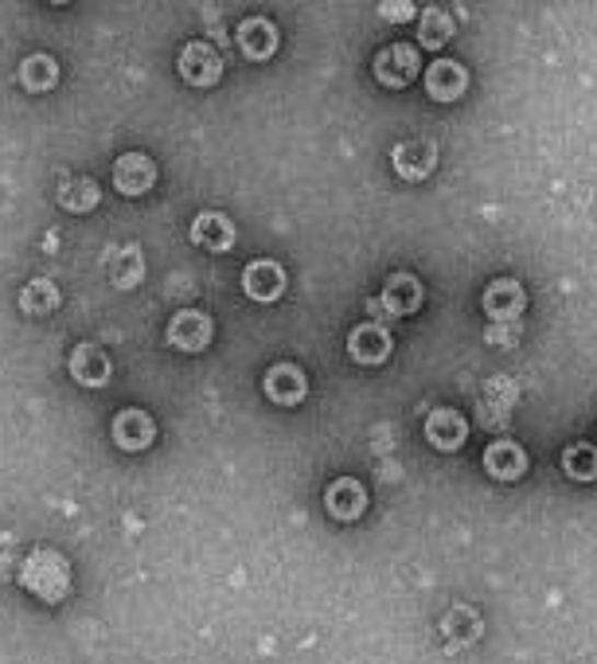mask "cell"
Masks as SVG:
<instances>
[{
	"mask_svg": "<svg viewBox=\"0 0 597 664\" xmlns=\"http://www.w3.org/2000/svg\"><path fill=\"white\" fill-rule=\"evenodd\" d=\"M16 583L24 586L32 598L55 606V602H62L71 594V563L55 548H36L16 566Z\"/></svg>",
	"mask_w": 597,
	"mask_h": 664,
	"instance_id": "cell-1",
	"label": "cell"
},
{
	"mask_svg": "<svg viewBox=\"0 0 597 664\" xmlns=\"http://www.w3.org/2000/svg\"><path fill=\"white\" fill-rule=\"evenodd\" d=\"M375 82H383L387 90H402L411 87L414 79H418L422 64H418V51H414L411 44H387L383 51L375 55Z\"/></svg>",
	"mask_w": 597,
	"mask_h": 664,
	"instance_id": "cell-2",
	"label": "cell"
},
{
	"mask_svg": "<svg viewBox=\"0 0 597 664\" xmlns=\"http://www.w3.org/2000/svg\"><path fill=\"white\" fill-rule=\"evenodd\" d=\"M176 71L180 79L187 82V87H215V82L223 79V55L215 51L211 44H204V39H192V44L180 51L176 59Z\"/></svg>",
	"mask_w": 597,
	"mask_h": 664,
	"instance_id": "cell-3",
	"label": "cell"
},
{
	"mask_svg": "<svg viewBox=\"0 0 597 664\" xmlns=\"http://www.w3.org/2000/svg\"><path fill=\"white\" fill-rule=\"evenodd\" d=\"M286 286H289L286 270L274 259H254L242 270V294H246L250 301H259V306H274L277 297L286 294Z\"/></svg>",
	"mask_w": 597,
	"mask_h": 664,
	"instance_id": "cell-4",
	"label": "cell"
},
{
	"mask_svg": "<svg viewBox=\"0 0 597 664\" xmlns=\"http://www.w3.org/2000/svg\"><path fill=\"white\" fill-rule=\"evenodd\" d=\"M110 434H114V442L125 454H141V449H149L152 442H157V422H152V414L141 411V407H122V411L114 414Z\"/></svg>",
	"mask_w": 597,
	"mask_h": 664,
	"instance_id": "cell-5",
	"label": "cell"
},
{
	"mask_svg": "<svg viewBox=\"0 0 597 664\" xmlns=\"http://www.w3.org/2000/svg\"><path fill=\"white\" fill-rule=\"evenodd\" d=\"M211 336H215V324L204 309H180V313L169 321V344L180 352H187V356L204 352L207 344H211Z\"/></svg>",
	"mask_w": 597,
	"mask_h": 664,
	"instance_id": "cell-6",
	"label": "cell"
},
{
	"mask_svg": "<svg viewBox=\"0 0 597 664\" xmlns=\"http://www.w3.org/2000/svg\"><path fill=\"white\" fill-rule=\"evenodd\" d=\"M391 332L383 329V324H356V329L348 332V356L356 359V364H364V368H375V364H387L391 359Z\"/></svg>",
	"mask_w": 597,
	"mask_h": 664,
	"instance_id": "cell-7",
	"label": "cell"
},
{
	"mask_svg": "<svg viewBox=\"0 0 597 664\" xmlns=\"http://www.w3.org/2000/svg\"><path fill=\"white\" fill-rule=\"evenodd\" d=\"M262 391H266L269 403L297 407L309 396V376H305L297 364H274V368L266 371V379H262Z\"/></svg>",
	"mask_w": 597,
	"mask_h": 664,
	"instance_id": "cell-8",
	"label": "cell"
},
{
	"mask_svg": "<svg viewBox=\"0 0 597 664\" xmlns=\"http://www.w3.org/2000/svg\"><path fill=\"white\" fill-rule=\"evenodd\" d=\"M157 184V161L149 153H122L114 161V188L122 196H145Z\"/></svg>",
	"mask_w": 597,
	"mask_h": 664,
	"instance_id": "cell-9",
	"label": "cell"
},
{
	"mask_svg": "<svg viewBox=\"0 0 597 664\" xmlns=\"http://www.w3.org/2000/svg\"><path fill=\"white\" fill-rule=\"evenodd\" d=\"M481 306L496 324L519 321V313H524V306H527V294L516 278H496V282H489V289H484Z\"/></svg>",
	"mask_w": 597,
	"mask_h": 664,
	"instance_id": "cell-10",
	"label": "cell"
},
{
	"mask_svg": "<svg viewBox=\"0 0 597 664\" xmlns=\"http://www.w3.org/2000/svg\"><path fill=\"white\" fill-rule=\"evenodd\" d=\"M324 508H329L332 520H359L367 508V489L359 485L356 477H336L329 489H324Z\"/></svg>",
	"mask_w": 597,
	"mask_h": 664,
	"instance_id": "cell-11",
	"label": "cell"
},
{
	"mask_svg": "<svg viewBox=\"0 0 597 664\" xmlns=\"http://www.w3.org/2000/svg\"><path fill=\"white\" fill-rule=\"evenodd\" d=\"M391 164L402 180H426L437 169V145L426 137H414V141H399L391 153Z\"/></svg>",
	"mask_w": 597,
	"mask_h": 664,
	"instance_id": "cell-12",
	"label": "cell"
},
{
	"mask_svg": "<svg viewBox=\"0 0 597 664\" xmlns=\"http://www.w3.org/2000/svg\"><path fill=\"white\" fill-rule=\"evenodd\" d=\"M277 44H282V32L274 27V20L250 16L239 24V47L250 64H266V59H274Z\"/></svg>",
	"mask_w": 597,
	"mask_h": 664,
	"instance_id": "cell-13",
	"label": "cell"
},
{
	"mask_svg": "<svg viewBox=\"0 0 597 664\" xmlns=\"http://www.w3.org/2000/svg\"><path fill=\"white\" fill-rule=\"evenodd\" d=\"M234 239H239V231H234V224L223 211H199V216L192 219V243L204 247V251L227 254L234 247Z\"/></svg>",
	"mask_w": 597,
	"mask_h": 664,
	"instance_id": "cell-14",
	"label": "cell"
},
{
	"mask_svg": "<svg viewBox=\"0 0 597 664\" xmlns=\"http://www.w3.org/2000/svg\"><path fill=\"white\" fill-rule=\"evenodd\" d=\"M67 371H71V379L82 387H106L114 364H110V356L99 344H74L71 359H67Z\"/></svg>",
	"mask_w": 597,
	"mask_h": 664,
	"instance_id": "cell-15",
	"label": "cell"
},
{
	"mask_svg": "<svg viewBox=\"0 0 597 664\" xmlns=\"http://www.w3.org/2000/svg\"><path fill=\"white\" fill-rule=\"evenodd\" d=\"M426 90L437 102H457L469 90V71L457 59H434L426 67Z\"/></svg>",
	"mask_w": 597,
	"mask_h": 664,
	"instance_id": "cell-16",
	"label": "cell"
},
{
	"mask_svg": "<svg viewBox=\"0 0 597 664\" xmlns=\"http://www.w3.org/2000/svg\"><path fill=\"white\" fill-rule=\"evenodd\" d=\"M426 438L429 446L454 454V449H461L464 438H469V422H464V414L454 411V407H437L426 419Z\"/></svg>",
	"mask_w": 597,
	"mask_h": 664,
	"instance_id": "cell-17",
	"label": "cell"
},
{
	"mask_svg": "<svg viewBox=\"0 0 597 664\" xmlns=\"http://www.w3.org/2000/svg\"><path fill=\"white\" fill-rule=\"evenodd\" d=\"M422 282L414 274H391L383 286V297H379V306L387 309L391 317H411L422 309Z\"/></svg>",
	"mask_w": 597,
	"mask_h": 664,
	"instance_id": "cell-18",
	"label": "cell"
},
{
	"mask_svg": "<svg viewBox=\"0 0 597 664\" xmlns=\"http://www.w3.org/2000/svg\"><path fill=\"white\" fill-rule=\"evenodd\" d=\"M484 473L496 477V481H519L527 473V454L524 446L508 438H496L489 449H484Z\"/></svg>",
	"mask_w": 597,
	"mask_h": 664,
	"instance_id": "cell-19",
	"label": "cell"
},
{
	"mask_svg": "<svg viewBox=\"0 0 597 664\" xmlns=\"http://www.w3.org/2000/svg\"><path fill=\"white\" fill-rule=\"evenodd\" d=\"M441 633H446L449 649H461V645H473L477 638L484 633V621L473 606H454V610L441 618Z\"/></svg>",
	"mask_w": 597,
	"mask_h": 664,
	"instance_id": "cell-20",
	"label": "cell"
},
{
	"mask_svg": "<svg viewBox=\"0 0 597 664\" xmlns=\"http://www.w3.org/2000/svg\"><path fill=\"white\" fill-rule=\"evenodd\" d=\"M59 207L62 211H74V216H87V211H94L102 199L99 192V180H90V176H67L59 184Z\"/></svg>",
	"mask_w": 597,
	"mask_h": 664,
	"instance_id": "cell-21",
	"label": "cell"
},
{
	"mask_svg": "<svg viewBox=\"0 0 597 664\" xmlns=\"http://www.w3.org/2000/svg\"><path fill=\"white\" fill-rule=\"evenodd\" d=\"M20 87H24L27 94H44V90H55V87H59V64H55L47 51L27 55L24 64H20Z\"/></svg>",
	"mask_w": 597,
	"mask_h": 664,
	"instance_id": "cell-22",
	"label": "cell"
},
{
	"mask_svg": "<svg viewBox=\"0 0 597 664\" xmlns=\"http://www.w3.org/2000/svg\"><path fill=\"white\" fill-rule=\"evenodd\" d=\"M110 282H114L117 289H137L145 278V259H141V247H122V251H114V259H110L106 266Z\"/></svg>",
	"mask_w": 597,
	"mask_h": 664,
	"instance_id": "cell-23",
	"label": "cell"
},
{
	"mask_svg": "<svg viewBox=\"0 0 597 664\" xmlns=\"http://www.w3.org/2000/svg\"><path fill=\"white\" fill-rule=\"evenodd\" d=\"M59 297L62 294L51 278H32L24 289H20V309H24V313H36V317L55 313V309H59Z\"/></svg>",
	"mask_w": 597,
	"mask_h": 664,
	"instance_id": "cell-24",
	"label": "cell"
},
{
	"mask_svg": "<svg viewBox=\"0 0 597 664\" xmlns=\"http://www.w3.org/2000/svg\"><path fill=\"white\" fill-rule=\"evenodd\" d=\"M454 39V20H449L446 9H426L422 12V24H418V44L437 51V47H446Z\"/></svg>",
	"mask_w": 597,
	"mask_h": 664,
	"instance_id": "cell-25",
	"label": "cell"
},
{
	"mask_svg": "<svg viewBox=\"0 0 597 664\" xmlns=\"http://www.w3.org/2000/svg\"><path fill=\"white\" fill-rule=\"evenodd\" d=\"M562 469H566V477H574V481H597V449L589 446V442L566 446Z\"/></svg>",
	"mask_w": 597,
	"mask_h": 664,
	"instance_id": "cell-26",
	"label": "cell"
},
{
	"mask_svg": "<svg viewBox=\"0 0 597 664\" xmlns=\"http://www.w3.org/2000/svg\"><path fill=\"white\" fill-rule=\"evenodd\" d=\"M12 548H16V539H12L9 531H0V579L12 571Z\"/></svg>",
	"mask_w": 597,
	"mask_h": 664,
	"instance_id": "cell-27",
	"label": "cell"
},
{
	"mask_svg": "<svg viewBox=\"0 0 597 664\" xmlns=\"http://www.w3.org/2000/svg\"><path fill=\"white\" fill-rule=\"evenodd\" d=\"M414 4H383V20H411Z\"/></svg>",
	"mask_w": 597,
	"mask_h": 664,
	"instance_id": "cell-28",
	"label": "cell"
}]
</instances>
